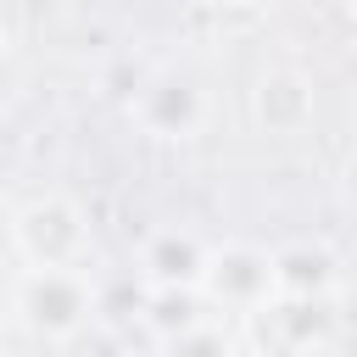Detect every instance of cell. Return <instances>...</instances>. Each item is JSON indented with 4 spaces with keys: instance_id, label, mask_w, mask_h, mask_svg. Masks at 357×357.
Masks as SVG:
<instances>
[{
    "instance_id": "277c9868",
    "label": "cell",
    "mask_w": 357,
    "mask_h": 357,
    "mask_svg": "<svg viewBox=\"0 0 357 357\" xmlns=\"http://www.w3.org/2000/svg\"><path fill=\"white\" fill-rule=\"evenodd\" d=\"M206 301L240 324L262 318L284 290H279V251L257 245V240H212L206 257V279H201Z\"/></svg>"
},
{
    "instance_id": "7a4b0ae2",
    "label": "cell",
    "mask_w": 357,
    "mask_h": 357,
    "mask_svg": "<svg viewBox=\"0 0 357 357\" xmlns=\"http://www.w3.org/2000/svg\"><path fill=\"white\" fill-rule=\"evenodd\" d=\"M11 257L17 262H89L95 257V229L78 195L67 190H39L11 206Z\"/></svg>"
},
{
    "instance_id": "8992f818",
    "label": "cell",
    "mask_w": 357,
    "mask_h": 357,
    "mask_svg": "<svg viewBox=\"0 0 357 357\" xmlns=\"http://www.w3.org/2000/svg\"><path fill=\"white\" fill-rule=\"evenodd\" d=\"M206 257H212V240H201L195 229H151L145 245H139V279L145 284H201L206 279Z\"/></svg>"
},
{
    "instance_id": "52a82bcc",
    "label": "cell",
    "mask_w": 357,
    "mask_h": 357,
    "mask_svg": "<svg viewBox=\"0 0 357 357\" xmlns=\"http://www.w3.org/2000/svg\"><path fill=\"white\" fill-rule=\"evenodd\" d=\"M251 324H257V318H251ZM262 324H273L279 346H290V351H324V346L340 340V312H335V301L279 296V301L262 312Z\"/></svg>"
},
{
    "instance_id": "3957f363",
    "label": "cell",
    "mask_w": 357,
    "mask_h": 357,
    "mask_svg": "<svg viewBox=\"0 0 357 357\" xmlns=\"http://www.w3.org/2000/svg\"><path fill=\"white\" fill-rule=\"evenodd\" d=\"M128 123H134L145 139L190 145V139H201L206 123H212V89H206L201 73H190V67H156V73L134 89Z\"/></svg>"
},
{
    "instance_id": "6da1fadb",
    "label": "cell",
    "mask_w": 357,
    "mask_h": 357,
    "mask_svg": "<svg viewBox=\"0 0 357 357\" xmlns=\"http://www.w3.org/2000/svg\"><path fill=\"white\" fill-rule=\"evenodd\" d=\"M106 312L89 262H17L6 284V324L33 346H73Z\"/></svg>"
},
{
    "instance_id": "9c48e42d",
    "label": "cell",
    "mask_w": 357,
    "mask_h": 357,
    "mask_svg": "<svg viewBox=\"0 0 357 357\" xmlns=\"http://www.w3.org/2000/svg\"><path fill=\"white\" fill-rule=\"evenodd\" d=\"M346 6H351V17H357V0H346Z\"/></svg>"
},
{
    "instance_id": "ba28073f",
    "label": "cell",
    "mask_w": 357,
    "mask_h": 357,
    "mask_svg": "<svg viewBox=\"0 0 357 357\" xmlns=\"http://www.w3.org/2000/svg\"><path fill=\"white\" fill-rule=\"evenodd\" d=\"M279 290L301 296V301H335L340 296V257L312 240L279 245Z\"/></svg>"
},
{
    "instance_id": "5b68a950",
    "label": "cell",
    "mask_w": 357,
    "mask_h": 357,
    "mask_svg": "<svg viewBox=\"0 0 357 357\" xmlns=\"http://www.w3.org/2000/svg\"><path fill=\"white\" fill-rule=\"evenodd\" d=\"M318 117V84L312 73L290 67V61H273L251 78V123L273 139H301Z\"/></svg>"
}]
</instances>
